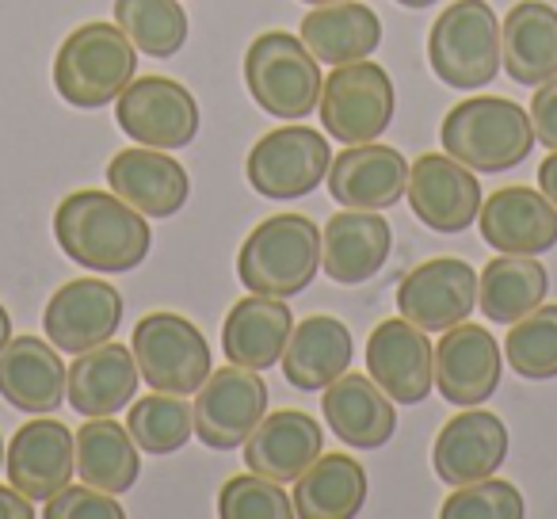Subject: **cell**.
Masks as SVG:
<instances>
[{"label":"cell","mask_w":557,"mask_h":519,"mask_svg":"<svg viewBox=\"0 0 557 519\" xmlns=\"http://www.w3.org/2000/svg\"><path fill=\"white\" fill-rule=\"evenodd\" d=\"M54 237L73 264L100 275L134 272L153 248L146 214L108 191H73L54 210Z\"/></svg>","instance_id":"1"},{"label":"cell","mask_w":557,"mask_h":519,"mask_svg":"<svg viewBox=\"0 0 557 519\" xmlns=\"http://www.w3.org/2000/svg\"><path fill=\"white\" fill-rule=\"evenodd\" d=\"M443 153L473 172H508L534 149V123L523 103L504 96H473L447 111L440 126Z\"/></svg>","instance_id":"2"},{"label":"cell","mask_w":557,"mask_h":519,"mask_svg":"<svg viewBox=\"0 0 557 519\" xmlns=\"http://www.w3.org/2000/svg\"><path fill=\"white\" fill-rule=\"evenodd\" d=\"M321 272V230L306 214L263 218L237 252V275L252 295L295 298Z\"/></svg>","instance_id":"3"},{"label":"cell","mask_w":557,"mask_h":519,"mask_svg":"<svg viewBox=\"0 0 557 519\" xmlns=\"http://www.w3.org/2000/svg\"><path fill=\"white\" fill-rule=\"evenodd\" d=\"M138 73V47L119 24H85L54 54V88L65 103L81 111L119 100Z\"/></svg>","instance_id":"4"},{"label":"cell","mask_w":557,"mask_h":519,"mask_svg":"<svg viewBox=\"0 0 557 519\" xmlns=\"http://www.w3.org/2000/svg\"><path fill=\"white\" fill-rule=\"evenodd\" d=\"M428 62L432 73L450 88H485L504 70L500 54V20L488 0H455L440 12L428 35Z\"/></svg>","instance_id":"5"},{"label":"cell","mask_w":557,"mask_h":519,"mask_svg":"<svg viewBox=\"0 0 557 519\" xmlns=\"http://www.w3.org/2000/svg\"><path fill=\"white\" fill-rule=\"evenodd\" d=\"M245 85L260 111L275 119H306L321 103V62L310 54L302 35L263 32L248 42L245 54Z\"/></svg>","instance_id":"6"},{"label":"cell","mask_w":557,"mask_h":519,"mask_svg":"<svg viewBox=\"0 0 557 519\" xmlns=\"http://www.w3.org/2000/svg\"><path fill=\"white\" fill-rule=\"evenodd\" d=\"M131 351H134V363H138L141 382H149L157 394L191 397L210 379L207 341L180 313L169 310L146 313L134 325Z\"/></svg>","instance_id":"7"},{"label":"cell","mask_w":557,"mask_h":519,"mask_svg":"<svg viewBox=\"0 0 557 519\" xmlns=\"http://www.w3.org/2000/svg\"><path fill=\"white\" fill-rule=\"evenodd\" d=\"M394 81L382 65L374 62H351L336 65L329 81L321 85V126L344 146H359V141H379L386 126L394 123Z\"/></svg>","instance_id":"8"},{"label":"cell","mask_w":557,"mask_h":519,"mask_svg":"<svg viewBox=\"0 0 557 519\" xmlns=\"http://www.w3.org/2000/svg\"><path fill=\"white\" fill-rule=\"evenodd\" d=\"M333 149L310 126H278L248 149L245 176L263 199H302L329 176Z\"/></svg>","instance_id":"9"},{"label":"cell","mask_w":557,"mask_h":519,"mask_svg":"<svg viewBox=\"0 0 557 519\" xmlns=\"http://www.w3.org/2000/svg\"><path fill=\"white\" fill-rule=\"evenodd\" d=\"M263 417H268V386H263L260 371L230 363L218 374L210 371V379L195 390V435L210 450L245 447V440Z\"/></svg>","instance_id":"10"},{"label":"cell","mask_w":557,"mask_h":519,"mask_svg":"<svg viewBox=\"0 0 557 519\" xmlns=\"http://www.w3.org/2000/svg\"><path fill=\"white\" fill-rule=\"evenodd\" d=\"M115 119L138 146L187 149L199 134V100L172 77H134L119 92Z\"/></svg>","instance_id":"11"},{"label":"cell","mask_w":557,"mask_h":519,"mask_svg":"<svg viewBox=\"0 0 557 519\" xmlns=\"http://www.w3.org/2000/svg\"><path fill=\"white\" fill-rule=\"evenodd\" d=\"M478 306V272L455 256H435L397 283V313L424 333L462 325Z\"/></svg>","instance_id":"12"},{"label":"cell","mask_w":557,"mask_h":519,"mask_svg":"<svg viewBox=\"0 0 557 519\" xmlns=\"http://www.w3.org/2000/svg\"><path fill=\"white\" fill-rule=\"evenodd\" d=\"M412 214L435 233H462L481 214V184L473 169L447 153H424L409 164V187H405Z\"/></svg>","instance_id":"13"},{"label":"cell","mask_w":557,"mask_h":519,"mask_svg":"<svg viewBox=\"0 0 557 519\" xmlns=\"http://www.w3.org/2000/svg\"><path fill=\"white\" fill-rule=\"evenodd\" d=\"M123 325V295L103 280H70L54 291L42 313L47 341L65 356H85V351L108 344Z\"/></svg>","instance_id":"14"},{"label":"cell","mask_w":557,"mask_h":519,"mask_svg":"<svg viewBox=\"0 0 557 519\" xmlns=\"http://www.w3.org/2000/svg\"><path fill=\"white\" fill-rule=\"evenodd\" d=\"M367 374L394 405H420L435 386V351L424 329L405 318H386L367 341Z\"/></svg>","instance_id":"15"},{"label":"cell","mask_w":557,"mask_h":519,"mask_svg":"<svg viewBox=\"0 0 557 519\" xmlns=\"http://www.w3.org/2000/svg\"><path fill=\"white\" fill-rule=\"evenodd\" d=\"M4 473L27 501H50L77 473V432L50 417L32 420L12 435L4 450Z\"/></svg>","instance_id":"16"},{"label":"cell","mask_w":557,"mask_h":519,"mask_svg":"<svg viewBox=\"0 0 557 519\" xmlns=\"http://www.w3.org/2000/svg\"><path fill=\"white\" fill-rule=\"evenodd\" d=\"M500 351L504 344H496L485 325L462 321L447 329L443 341L435 344V390L458 409L485 405L500 386Z\"/></svg>","instance_id":"17"},{"label":"cell","mask_w":557,"mask_h":519,"mask_svg":"<svg viewBox=\"0 0 557 519\" xmlns=\"http://www.w3.org/2000/svg\"><path fill=\"white\" fill-rule=\"evenodd\" d=\"M504 458H508V428L496 412L478 409V405L447 420L432 447L435 478L455 489L493 478Z\"/></svg>","instance_id":"18"},{"label":"cell","mask_w":557,"mask_h":519,"mask_svg":"<svg viewBox=\"0 0 557 519\" xmlns=\"http://www.w3.org/2000/svg\"><path fill=\"white\" fill-rule=\"evenodd\" d=\"M481 237L493 252L542 256L557 245V207L531 187H500L481 202Z\"/></svg>","instance_id":"19"},{"label":"cell","mask_w":557,"mask_h":519,"mask_svg":"<svg viewBox=\"0 0 557 519\" xmlns=\"http://www.w3.org/2000/svg\"><path fill=\"white\" fill-rule=\"evenodd\" d=\"M321 455H325L321 424L302 409L268 412L245 440V466L278 485L298 481Z\"/></svg>","instance_id":"20"},{"label":"cell","mask_w":557,"mask_h":519,"mask_svg":"<svg viewBox=\"0 0 557 519\" xmlns=\"http://www.w3.org/2000/svg\"><path fill=\"white\" fill-rule=\"evenodd\" d=\"M409 187V161L401 149L359 141L329 164V191L348 210H386Z\"/></svg>","instance_id":"21"},{"label":"cell","mask_w":557,"mask_h":519,"mask_svg":"<svg viewBox=\"0 0 557 519\" xmlns=\"http://www.w3.org/2000/svg\"><path fill=\"white\" fill-rule=\"evenodd\" d=\"M394 233L379 210H341L321 230V268L341 287H359L386 268Z\"/></svg>","instance_id":"22"},{"label":"cell","mask_w":557,"mask_h":519,"mask_svg":"<svg viewBox=\"0 0 557 519\" xmlns=\"http://www.w3.org/2000/svg\"><path fill=\"white\" fill-rule=\"evenodd\" d=\"M108 184L119 199H126L146 218H172L184 210L191 195V180L180 161H172L164 149L134 146L111 157Z\"/></svg>","instance_id":"23"},{"label":"cell","mask_w":557,"mask_h":519,"mask_svg":"<svg viewBox=\"0 0 557 519\" xmlns=\"http://www.w3.org/2000/svg\"><path fill=\"white\" fill-rule=\"evenodd\" d=\"M325 420L341 443L359 450H379L394 440L397 432V409L386 397V390L371 379V374H351L344 371L336 382L325 386L321 397Z\"/></svg>","instance_id":"24"},{"label":"cell","mask_w":557,"mask_h":519,"mask_svg":"<svg viewBox=\"0 0 557 519\" xmlns=\"http://www.w3.org/2000/svg\"><path fill=\"white\" fill-rule=\"evenodd\" d=\"M0 397L20 412L47 417L65 401V363L54 344L20 336L0 351Z\"/></svg>","instance_id":"25"},{"label":"cell","mask_w":557,"mask_h":519,"mask_svg":"<svg viewBox=\"0 0 557 519\" xmlns=\"http://www.w3.org/2000/svg\"><path fill=\"white\" fill-rule=\"evenodd\" d=\"M138 363L134 351L123 344H100V348L77 356V363L65 371V397L70 409L81 417H111V412L126 409L138 394Z\"/></svg>","instance_id":"26"},{"label":"cell","mask_w":557,"mask_h":519,"mask_svg":"<svg viewBox=\"0 0 557 519\" xmlns=\"http://www.w3.org/2000/svg\"><path fill=\"white\" fill-rule=\"evenodd\" d=\"M290 333H295V313L283 306V298L252 295L240 298L222 325V351L230 363L248 371H268L283 359Z\"/></svg>","instance_id":"27"},{"label":"cell","mask_w":557,"mask_h":519,"mask_svg":"<svg viewBox=\"0 0 557 519\" xmlns=\"http://www.w3.org/2000/svg\"><path fill=\"white\" fill-rule=\"evenodd\" d=\"M504 73L516 85L539 88L557 77V9L546 0H519L500 24Z\"/></svg>","instance_id":"28"},{"label":"cell","mask_w":557,"mask_h":519,"mask_svg":"<svg viewBox=\"0 0 557 519\" xmlns=\"http://www.w3.org/2000/svg\"><path fill=\"white\" fill-rule=\"evenodd\" d=\"M351 333L341 318L313 313L295 325L287 348H283V374L295 390H325L351 367Z\"/></svg>","instance_id":"29"},{"label":"cell","mask_w":557,"mask_h":519,"mask_svg":"<svg viewBox=\"0 0 557 519\" xmlns=\"http://www.w3.org/2000/svg\"><path fill=\"white\" fill-rule=\"evenodd\" d=\"M302 42L310 54L325 65H351L363 62L379 50L382 42V20L374 9L356 4V0H341V4H318L310 16L302 20Z\"/></svg>","instance_id":"30"},{"label":"cell","mask_w":557,"mask_h":519,"mask_svg":"<svg viewBox=\"0 0 557 519\" xmlns=\"http://www.w3.org/2000/svg\"><path fill=\"white\" fill-rule=\"evenodd\" d=\"M549 291V275L534 256L500 252L478 275V306L493 325H516L519 318L534 313Z\"/></svg>","instance_id":"31"},{"label":"cell","mask_w":557,"mask_h":519,"mask_svg":"<svg viewBox=\"0 0 557 519\" xmlns=\"http://www.w3.org/2000/svg\"><path fill=\"white\" fill-rule=\"evenodd\" d=\"M295 516L351 519L367 504V470L351 455H321L295 481Z\"/></svg>","instance_id":"32"},{"label":"cell","mask_w":557,"mask_h":519,"mask_svg":"<svg viewBox=\"0 0 557 519\" xmlns=\"http://www.w3.org/2000/svg\"><path fill=\"white\" fill-rule=\"evenodd\" d=\"M77 473L85 485L123 496L141 473L134 435L111 417H88V424L77 432Z\"/></svg>","instance_id":"33"},{"label":"cell","mask_w":557,"mask_h":519,"mask_svg":"<svg viewBox=\"0 0 557 519\" xmlns=\"http://www.w3.org/2000/svg\"><path fill=\"white\" fill-rule=\"evenodd\" d=\"M115 24L149 58H172L187 42V12L176 0H115Z\"/></svg>","instance_id":"34"},{"label":"cell","mask_w":557,"mask_h":519,"mask_svg":"<svg viewBox=\"0 0 557 519\" xmlns=\"http://www.w3.org/2000/svg\"><path fill=\"white\" fill-rule=\"evenodd\" d=\"M126 432H131L134 443H138L141 450H149V455H172V450H180L195 435V420L184 397L157 394L153 390V397H141V401L131 405V412H126Z\"/></svg>","instance_id":"35"},{"label":"cell","mask_w":557,"mask_h":519,"mask_svg":"<svg viewBox=\"0 0 557 519\" xmlns=\"http://www.w3.org/2000/svg\"><path fill=\"white\" fill-rule=\"evenodd\" d=\"M511 371L519 379L546 382L557 379V306H539L534 313L519 318L504 341Z\"/></svg>","instance_id":"36"},{"label":"cell","mask_w":557,"mask_h":519,"mask_svg":"<svg viewBox=\"0 0 557 519\" xmlns=\"http://www.w3.org/2000/svg\"><path fill=\"white\" fill-rule=\"evenodd\" d=\"M218 516L222 519H287L295 516V501L283 485L260 473H237L218 493Z\"/></svg>","instance_id":"37"},{"label":"cell","mask_w":557,"mask_h":519,"mask_svg":"<svg viewBox=\"0 0 557 519\" xmlns=\"http://www.w3.org/2000/svg\"><path fill=\"white\" fill-rule=\"evenodd\" d=\"M443 519H523L527 504L511 481H473V485H458L455 493L443 501Z\"/></svg>","instance_id":"38"},{"label":"cell","mask_w":557,"mask_h":519,"mask_svg":"<svg viewBox=\"0 0 557 519\" xmlns=\"http://www.w3.org/2000/svg\"><path fill=\"white\" fill-rule=\"evenodd\" d=\"M47 519H123V504L92 485H65L42 508Z\"/></svg>","instance_id":"39"},{"label":"cell","mask_w":557,"mask_h":519,"mask_svg":"<svg viewBox=\"0 0 557 519\" xmlns=\"http://www.w3.org/2000/svg\"><path fill=\"white\" fill-rule=\"evenodd\" d=\"M531 123H534V138L546 149H557V77L539 85V92L531 100Z\"/></svg>","instance_id":"40"},{"label":"cell","mask_w":557,"mask_h":519,"mask_svg":"<svg viewBox=\"0 0 557 519\" xmlns=\"http://www.w3.org/2000/svg\"><path fill=\"white\" fill-rule=\"evenodd\" d=\"M35 508L20 489H4L0 485V519H32Z\"/></svg>","instance_id":"41"},{"label":"cell","mask_w":557,"mask_h":519,"mask_svg":"<svg viewBox=\"0 0 557 519\" xmlns=\"http://www.w3.org/2000/svg\"><path fill=\"white\" fill-rule=\"evenodd\" d=\"M539 187H542V195L557 207V149H549V157L539 164Z\"/></svg>","instance_id":"42"},{"label":"cell","mask_w":557,"mask_h":519,"mask_svg":"<svg viewBox=\"0 0 557 519\" xmlns=\"http://www.w3.org/2000/svg\"><path fill=\"white\" fill-rule=\"evenodd\" d=\"M9 341H12V318L4 310V302H0V351L9 348Z\"/></svg>","instance_id":"43"},{"label":"cell","mask_w":557,"mask_h":519,"mask_svg":"<svg viewBox=\"0 0 557 519\" xmlns=\"http://www.w3.org/2000/svg\"><path fill=\"white\" fill-rule=\"evenodd\" d=\"M397 4H401V9H432L435 0H397Z\"/></svg>","instance_id":"44"},{"label":"cell","mask_w":557,"mask_h":519,"mask_svg":"<svg viewBox=\"0 0 557 519\" xmlns=\"http://www.w3.org/2000/svg\"><path fill=\"white\" fill-rule=\"evenodd\" d=\"M306 4H313V9H318V4H341V0H306Z\"/></svg>","instance_id":"45"},{"label":"cell","mask_w":557,"mask_h":519,"mask_svg":"<svg viewBox=\"0 0 557 519\" xmlns=\"http://www.w3.org/2000/svg\"><path fill=\"white\" fill-rule=\"evenodd\" d=\"M0 473H4V435H0Z\"/></svg>","instance_id":"46"}]
</instances>
